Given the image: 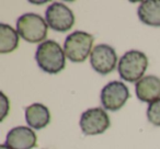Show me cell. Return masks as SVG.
<instances>
[{
    "label": "cell",
    "mask_w": 160,
    "mask_h": 149,
    "mask_svg": "<svg viewBox=\"0 0 160 149\" xmlns=\"http://www.w3.org/2000/svg\"><path fill=\"white\" fill-rule=\"evenodd\" d=\"M35 60L43 71L51 75L60 72L66 66V55L56 41L47 40L36 48Z\"/></svg>",
    "instance_id": "obj_1"
},
{
    "label": "cell",
    "mask_w": 160,
    "mask_h": 149,
    "mask_svg": "<svg viewBox=\"0 0 160 149\" xmlns=\"http://www.w3.org/2000/svg\"><path fill=\"white\" fill-rule=\"evenodd\" d=\"M148 67V58L145 53L132 49L124 54L118 62L120 77L127 82H138Z\"/></svg>",
    "instance_id": "obj_2"
},
{
    "label": "cell",
    "mask_w": 160,
    "mask_h": 149,
    "mask_svg": "<svg viewBox=\"0 0 160 149\" xmlns=\"http://www.w3.org/2000/svg\"><path fill=\"white\" fill-rule=\"evenodd\" d=\"M48 24L40 14L25 13L17 21V31L19 35L29 43L45 42Z\"/></svg>",
    "instance_id": "obj_3"
},
{
    "label": "cell",
    "mask_w": 160,
    "mask_h": 149,
    "mask_svg": "<svg viewBox=\"0 0 160 149\" xmlns=\"http://www.w3.org/2000/svg\"><path fill=\"white\" fill-rule=\"evenodd\" d=\"M93 36L85 31H75L66 37L64 52L66 57L72 62H82L91 55Z\"/></svg>",
    "instance_id": "obj_4"
},
{
    "label": "cell",
    "mask_w": 160,
    "mask_h": 149,
    "mask_svg": "<svg viewBox=\"0 0 160 149\" xmlns=\"http://www.w3.org/2000/svg\"><path fill=\"white\" fill-rule=\"evenodd\" d=\"M101 103L107 111L116 112L125 105L129 98V90L122 81H111L101 91Z\"/></svg>",
    "instance_id": "obj_5"
},
{
    "label": "cell",
    "mask_w": 160,
    "mask_h": 149,
    "mask_svg": "<svg viewBox=\"0 0 160 149\" xmlns=\"http://www.w3.org/2000/svg\"><path fill=\"white\" fill-rule=\"evenodd\" d=\"M45 20L48 27L56 32H68L75 23L73 12L62 2H53L45 12Z\"/></svg>",
    "instance_id": "obj_6"
},
{
    "label": "cell",
    "mask_w": 160,
    "mask_h": 149,
    "mask_svg": "<svg viewBox=\"0 0 160 149\" xmlns=\"http://www.w3.org/2000/svg\"><path fill=\"white\" fill-rule=\"evenodd\" d=\"M79 124L85 135H99L103 134L110 127V117L105 110L92 107L81 114Z\"/></svg>",
    "instance_id": "obj_7"
},
{
    "label": "cell",
    "mask_w": 160,
    "mask_h": 149,
    "mask_svg": "<svg viewBox=\"0 0 160 149\" xmlns=\"http://www.w3.org/2000/svg\"><path fill=\"white\" fill-rule=\"evenodd\" d=\"M118 55L115 49L107 44H99L92 49L90 55V64L93 70L102 76H107L115 69Z\"/></svg>",
    "instance_id": "obj_8"
},
{
    "label": "cell",
    "mask_w": 160,
    "mask_h": 149,
    "mask_svg": "<svg viewBox=\"0 0 160 149\" xmlns=\"http://www.w3.org/2000/svg\"><path fill=\"white\" fill-rule=\"evenodd\" d=\"M38 144V136L27 126H18L10 129L6 138V145L11 149H32Z\"/></svg>",
    "instance_id": "obj_9"
},
{
    "label": "cell",
    "mask_w": 160,
    "mask_h": 149,
    "mask_svg": "<svg viewBox=\"0 0 160 149\" xmlns=\"http://www.w3.org/2000/svg\"><path fill=\"white\" fill-rule=\"evenodd\" d=\"M135 92L142 102H151L160 99V79L156 76H145L135 85Z\"/></svg>",
    "instance_id": "obj_10"
},
{
    "label": "cell",
    "mask_w": 160,
    "mask_h": 149,
    "mask_svg": "<svg viewBox=\"0 0 160 149\" xmlns=\"http://www.w3.org/2000/svg\"><path fill=\"white\" fill-rule=\"evenodd\" d=\"M25 121L34 129H42L51 122V113L42 103H33L25 109Z\"/></svg>",
    "instance_id": "obj_11"
},
{
    "label": "cell",
    "mask_w": 160,
    "mask_h": 149,
    "mask_svg": "<svg viewBox=\"0 0 160 149\" xmlns=\"http://www.w3.org/2000/svg\"><path fill=\"white\" fill-rule=\"evenodd\" d=\"M137 14L144 24L160 27V0H145L138 7Z\"/></svg>",
    "instance_id": "obj_12"
},
{
    "label": "cell",
    "mask_w": 160,
    "mask_h": 149,
    "mask_svg": "<svg viewBox=\"0 0 160 149\" xmlns=\"http://www.w3.org/2000/svg\"><path fill=\"white\" fill-rule=\"evenodd\" d=\"M19 33L12 27L1 23L0 24V53L8 54L16 51L19 46Z\"/></svg>",
    "instance_id": "obj_13"
},
{
    "label": "cell",
    "mask_w": 160,
    "mask_h": 149,
    "mask_svg": "<svg viewBox=\"0 0 160 149\" xmlns=\"http://www.w3.org/2000/svg\"><path fill=\"white\" fill-rule=\"evenodd\" d=\"M147 118L152 125L160 127V99L149 104L147 109Z\"/></svg>",
    "instance_id": "obj_14"
},
{
    "label": "cell",
    "mask_w": 160,
    "mask_h": 149,
    "mask_svg": "<svg viewBox=\"0 0 160 149\" xmlns=\"http://www.w3.org/2000/svg\"><path fill=\"white\" fill-rule=\"evenodd\" d=\"M0 97H1V101H0V112H1V115H0V121L2 122L5 120V117L8 115L9 113V109H10V105H9V100L8 98L6 97V94L3 92H0Z\"/></svg>",
    "instance_id": "obj_15"
},
{
    "label": "cell",
    "mask_w": 160,
    "mask_h": 149,
    "mask_svg": "<svg viewBox=\"0 0 160 149\" xmlns=\"http://www.w3.org/2000/svg\"><path fill=\"white\" fill-rule=\"evenodd\" d=\"M0 149H11L10 147H8L6 144H3V145H0Z\"/></svg>",
    "instance_id": "obj_16"
}]
</instances>
